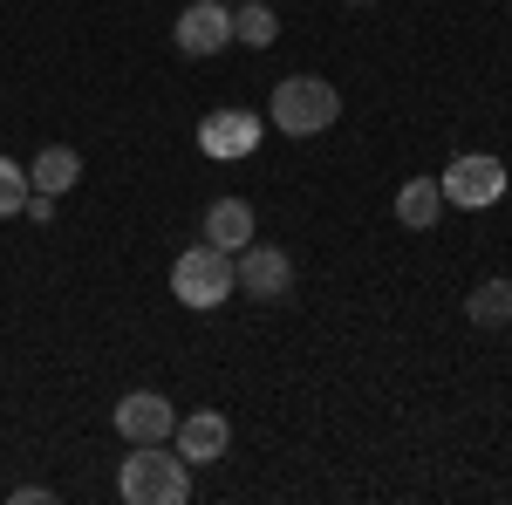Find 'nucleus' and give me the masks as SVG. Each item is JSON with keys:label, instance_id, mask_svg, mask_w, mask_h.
Segmentation results:
<instances>
[{"label": "nucleus", "instance_id": "9d476101", "mask_svg": "<svg viewBox=\"0 0 512 505\" xmlns=\"http://www.w3.org/2000/svg\"><path fill=\"white\" fill-rule=\"evenodd\" d=\"M205 239H212L219 253L253 246V205H246V198H212V205H205Z\"/></svg>", "mask_w": 512, "mask_h": 505}, {"label": "nucleus", "instance_id": "f3484780", "mask_svg": "<svg viewBox=\"0 0 512 505\" xmlns=\"http://www.w3.org/2000/svg\"><path fill=\"white\" fill-rule=\"evenodd\" d=\"M349 7H369V0H349Z\"/></svg>", "mask_w": 512, "mask_h": 505}, {"label": "nucleus", "instance_id": "4468645a", "mask_svg": "<svg viewBox=\"0 0 512 505\" xmlns=\"http://www.w3.org/2000/svg\"><path fill=\"white\" fill-rule=\"evenodd\" d=\"M274 35H280L274 7H260V0H239L233 7V41H246V48H274Z\"/></svg>", "mask_w": 512, "mask_h": 505}, {"label": "nucleus", "instance_id": "6e6552de", "mask_svg": "<svg viewBox=\"0 0 512 505\" xmlns=\"http://www.w3.org/2000/svg\"><path fill=\"white\" fill-rule=\"evenodd\" d=\"M226 444H233V424H226L219 410H192V417H178V430H171V451H178L185 465H219Z\"/></svg>", "mask_w": 512, "mask_h": 505}, {"label": "nucleus", "instance_id": "a211bd4d", "mask_svg": "<svg viewBox=\"0 0 512 505\" xmlns=\"http://www.w3.org/2000/svg\"><path fill=\"white\" fill-rule=\"evenodd\" d=\"M226 7H233V0H226Z\"/></svg>", "mask_w": 512, "mask_h": 505}, {"label": "nucleus", "instance_id": "423d86ee", "mask_svg": "<svg viewBox=\"0 0 512 505\" xmlns=\"http://www.w3.org/2000/svg\"><path fill=\"white\" fill-rule=\"evenodd\" d=\"M117 437L123 444H171V430H178V410H171V396H158V389H130L117 403Z\"/></svg>", "mask_w": 512, "mask_h": 505}, {"label": "nucleus", "instance_id": "0eeeda50", "mask_svg": "<svg viewBox=\"0 0 512 505\" xmlns=\"http://www.w3.org/2000/svg\"><path fill=\"white\" fill-rule=\"evenodd\" d=\"M171 41H178V55H219V48L233 41V7H226V0H192V7L178 14Z\"/></svg>", "mask_w": 512, "mask_h": 505}, {"label": "nucleus", "instance_id": "1a4fd4ad", "mask_svg": "<svg viewBox=\"0 0 512 505\" xmlns=\"http://www.w3.org/2000/svg\"><path fill=\"white\" fill-rule=\"evenodd\" d=\"M198 151L205 157H253L260 151V117L253 110H212L198 123Z\"/></svg>", "mask_w": 512, "mask_h": 505}, {"label": "nucleus", "instance_id": "f8f14e48", "mask_svg": "<svg viewBox=\"0 0 512 505\" xmlns=\"http://www.w3.org/2000/svg\"><path fill=\"white\" fill-rule=\"evenodd\" d=\"M76 178H82V157L69 151V144H48V151L35 157V171H28V185H35V192H48V198H62Z\"/></svg>", "mask_w": 512, "mask_h": 505}, {"label": "nucleus", "instance_id": "f03ea898", "mask_svg": "<svg viewBox=\"0 0 512 505\" xmlns=\"http://www.w3.org/2000/svg\"><path fill=\"white\" fill-rule=\"evenodd\" d=\"M342 117V96L328 76H287L274 82V130L280 137H321Z\"/></svg>", "mask_w": 512, "mask_h": 505}, {"label": "nucleus", "instance_id": "20e7f679", "mask_svg": "<svg viewBox=\"0 0 512 505\" xmlns=\"http://www.w3.org/2000/svg\"><path fill=\"white\" fill-rule=\"evenodd\" d=\"M444 205H458V212H485V205H499L506 198V164L492 151H465L444 164Z\"/></svg>", "mask_w": 512, "mask_h": 505}, {"label": "nucleus", "instance_id": "f257e3e1", "mask_svg": "<svg viewBox=\"0 0 512 505\" xmlns=\"http://www.w3.org/2000/svg\"><path fill=\"white\" fill-rule=\"evenodd\" d=\"M123 505H185L192 499V465L164 444H130V458L117 471Z\"/></svg>", "mask_w": 512, "mask_h": 505}, {"label": "nucleus", "instance_id": "dca6fc26", "mask_svg": "<svg viewBox=\"0 0 512 505\" xmlns=\"http://www.w3.org/2000/svg\"><path fill=\"white\" fill-rule=\"evenodd\" d=\"M28 219H55V198H48V192H28Z\"/></svg>", "mask_w": 512, "mask_h": 505}, {"label": "nucleus", "instance_id": "2eb2a0df", "mask_svg": "<svg viewBox=\"0 0 512 505\" xmlns=\"http://www.w3.org/2000/svg\"><path fill=\"white\" fill-rule=\"evenodd\" d=\"M28 171L14 164V157H0V219H14V212H28Z\"/></svg>", "mask_w": 512, "mask_h": 505}, {"label": "nucleus", "instance_id": "ddd939ff", "mask_svg": "<svg viewBox=\"0 0 512 505\" xmlns=\"http://www.w3.org/2000/svg\"><path fill=\"white\" fill-rule=\"evenodd\" d=\"M465 314H472L478 328H506L512 321V280H478L472 301H465Z\"/></svg>", "mask_w": 512, "mask_h": 505}, {"label": "nucleus", "instance_id": "39448f33", "mask_svg": "<svg viewBox=\"0 0 512 505\" xmlns=\"http://www.w3.org/2000/svg\"><path fill=\"white\" fill-rule=\"evenodd\" d=\"M233 280H239V294H253V301H267V308L294 301V260H287L280 246H239Z\"/></svg>", "mask_w": 512, "mask_h": 505}, {"label": "nucleus", "instance_id": "7ed1b4c3", "mask_svg": "<svg viewBox=\"0 0 512 505\" xmlns=\"http://www.w3.org/2000/svg\"><path fill=\"white\" fill-rule=\"evenodd\" d=\"M233 253H219L212 239L205 246H185L178 260H171V294L185 301V308H219L226 294H233Z\"/></svg>", "mask_w": 512, "mask_h": 505}, {"label": "nucleus", "instance_id": "9b49d317", "mask_svg": "<svg viewBox=\"0 0 512 505\" xmlns=\"http://www.w3.org/2000/svg\"><path fill=\"white\" fill-rule=\"evenodd\" d=\"M437 212H444V185H437V178H403V185H396V226L431 233Z\"/></svg>", "mask_w": 512, "mask_h": 505}]
</instances>
